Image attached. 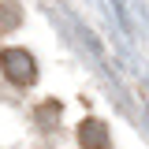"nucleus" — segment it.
Masks as SVG:
<instances>
[{"mask_svg": "<svg viewBox=\"0 0 149 149\" xmlns=\"http://www.w3.org/2000/svg\"><path fill=\"white\" fill-rule=\"evenodd\" d=\"M0 71H4V78L11 86H30L37 78V63L26 49H4L0 52Z\"/></svg>", "mask_w": 149, "mask_h": 149, "instance_id": "f257e3e1", "label": "nucleus"}, {"mask_svg": "<svg viewBox=\"0 0 149 149\" xmlns=\"http://www.w3.org/2000/svg\"><path fill=\"white\" fill-rule=\"evenodd\" d=\"M78 142L86 149H108V127H104L101 119H86V123L78 127Z\"/></svg>", "mask_w": 149, "mask_h": 149, "instance_id": "f03ea898", "label": "nucleus"}, {"mask_svg": "<svg viewBox=\"0 0 149 149\" xmlns=\"http://www.w3.org/2000/svg\"><path fill=\"white\" fill-rule=\"evenodd\" d=\"M19 22H22V8H19L15 0H4V4H0V34L15 30Z\"/></svg>", "mask_w": 149, "mask_h": 149, "instance_id": "7ed1b4c3", "label": "nucleus"}, {"mask_svg": "<svg viewBox=\"0 0 149 149\" xmlns=\"http://www.w3.org/2000/svg\"><path fill=\"white\" fill-rule=\"evenodd\" d=\"M37 116H41V123L49 127V123H52V116H56V104H52V101H49V104H41V112H37Z\"/></svg>", "mask_w": 149, "mask_h": 149, "instance_id": "20e7f679", "label": "nucleus"}]
</instances>
